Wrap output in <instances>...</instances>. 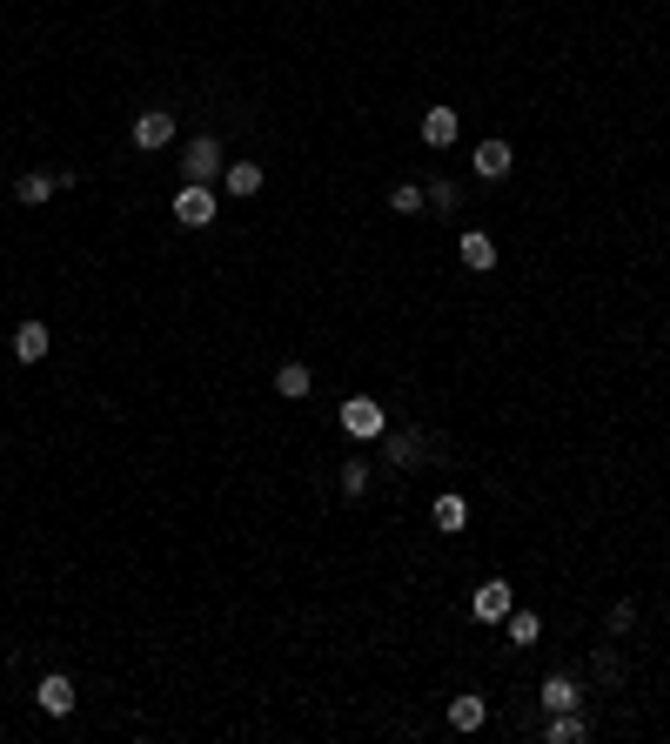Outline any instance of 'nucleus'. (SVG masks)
<instances>
[{"label": "nucleus", "mask_w": 670, "mask_h": 744, "mask_svg": "<svg viewBox=\"0 0 670 744\" xmlns=\"http://www.w3.org/2000/svg\"><path fill=\"white\" fill-rule=\"evenodd\" d=\"M61 181H74V175H21V202H27V208H41L47 195L61 188Z\"/></svg>", "instance_id": "obj_15"}, {"label": "nucleus", "mask_w": 670, "mask_h": 744, "mask_svg": "<svg viewBox=\"0 0 670 744\" xmlns=\"http://www.w3.org/2000/svg\"><path fill=\"white\" fill-rule=\"evenodd\" d=\"M463 262H469V269H496V242L483 235V228H469V235H463Z\"/></svg>", "instance_id": "obj_13"}, {"label": "nucleus", "mask_w": 670, "mask_h": 744, "mask_svg": "<svg viewBox=\"0 0 670 744\" xmlns=\"http://www.w3.org/2000/svg\"><path fill=\"white\" fill-rule=\"evenodd\" d=\"M168 141H175V114L168 108H148L134 121V148H168Z\"/></svg>", "instance_id": "obj_5"}, {"label": "nucleus", "mask_w": 670, "mask_h": 744, "mask_svg": "<svg viewBox=\"0 0 670 744\" xmlns=\"http://www.w3.org/2000/svg\"><path fill=\"white\" fill-rule=\"evenodd\" d=\"M222 175H228V195H242V202H248V195H262V168H255V161H228Z\"/></svg>", "instance_id": "obj_12"}, {"label": "nucleus", "mask_w": 670, "mask_h": 744, "mask_svg": "<svg viewBox=\"0 0 670 744\" xmlns=\"http://www.w3.org/2000/svg\"><path fill=\"white\" fill-rule=\"evenodd\" d=\"M583 691H577V677H543V711H577Z\"/></svg>", "instance_id": "obj_9"}, {"label": "nucleus", "mask_w": 670, "mask_h": 744, "mask_svg": "<svg viewBox=\"0 0 670 744\" xmlns=\"http://www.w3.org/2000/svg\"><path fill=\"white\" fill-rule=\"evenodd\" d=\"M175 222L181 228H208V222H215V195H208V181H188V188L175 195Z\"/></svg>", "instance_id": "obj_2"}, {"label": "nucleus", "mask_w": 670, "mask_h": 744, "mask_svg": "<svg viewBox=\"0 0 670 744\" xmlns=\"http://www.w3.org/2000/svg\"><path fill=\"white\" fill-rule=\"evenodd\" d=\"M181 168H188V181H215V175L228 168V161H222V141H208V135H201V141H188Z\"/></svg>", "instance_id": "obj_4"}, {"label": "nucleus", "mask_w": 670, "mask_h": 744, "mask_svg": "<svg viewBox=\"0 0 670 744\" xmlns=\"http://www.w3.org/2000/svg\"><path fill=\"white\" fill-rule=\"evenodd\" d=\"M543 731H550V744H583V738H590V724H583L577 711H550Z\"/></svg>", "instance_id": "obj_10"}, {"label": "nucleus", "mask_w": 670, "mask_h": 744, "mask_svg": "<svg viewBox=\"0 0 670 744\" xmlns=\"http://www.w3.org/2000/svg\"><path fill=\"white\" fill-rule=\"evenodd\" d=\"M423 141L429 148H449V141H456V108H429L423 114Z\"/></svg>", "instance_id": "obj_11"}, {"label": "nucleus", "mask_w": 670, "mask_h": 744, "mask_svg": "<svg viewBox=\"0 0 670 744\" xmlns=\"http://www.w3.org/2000/svg\"><path fill=\"white\" fill-rule=\"evenodd\" d=\"M34 704H41L47 718H67V711H74V684H67V677H41Z\"/></svg>", "instance_id": "obj_7"}, {"label": "nucleus", "mask_w": 670, "mask_h": 744, "mask_svg": "<svg viewBox=\"0 0 670 744\" xmlns=\"http://www.w3.org/2000/svg\"><path fill=\"white\" fill-rule=\"evenodd\" d=\"M389 208H396V215H416V208H423V188H396Z\"/></svg>", "instance_id": "obj_20"}, {"label": "nucleus", "mask_w": 670, "mask_h": 744, "mask_svg": "<svg viewBox=\"0 0 670 744\" xmlns=\"http://www.w3.org/2000/svg\"><path fill=\"white\" fill-rule=\"evenodd\" d=\"M510 168H516L510 141H483V148H476V175H483V181H503Z\"/></svg>", "instance_id": "obj_6"}, {"label": "nucleus", "mask_w": 670, "mask_h": 744, "mask_svg": "<svg viewBox=\"0 0 670 744\" xmlns=\"http://www.w3.org/2000/svg\"><path fill=\"white\" fill-rule=\"evenodd\" d=\"M536 631H543V624H536L530 610H510V651H523V644H536Z\"/></svg>", "instance_id": "obj_18"}, {"label": "nucleus", "mask_w": 670, "mask_h": 744, "mask_svg": "<svg viewBox=\"0 0 670 744\" xmlns=\"http://www.w3.org/2000/svg\"><path fill=\"white\" fill-rule=\"evenodd\" d=\"M369 490V463H342V496H362Z\"/></svg>", "instance_id": "obj_19"}, {"label": "nucleus", "mask_w": 670, "mask_h": 744, "mask_svg": "<svg viewBox=\"0 0 670 744\" xmlns=\"http://www.w3.org/2000/svg\"><path fill=\"white\" fill-rule=\"evenodd\" d=\"M423 202H429V208H456V188H449V181H429Z\"/></svg>", "instance_id": "obj_22"}, {"label": "nucleus", "mask_w": 670, "mask_h": 744, "mask_svg": "<svg viewBox=\"0 0 670 744\" xmlns=\"http://www.w3.org/2000/svg\"><path fill=\"white\" fill-rule=\"evenodd\" d=\"M389 456H396V463H416V456H423V436H396Z\"/></svg>", "instance_id": "obj_21"}, {"label": "nucleus", "mask_w": 670, "mask_h": 744, "mask_svg": "<svg viewBox=\"0 0 670 744\" xmlns=\"http://www.w3.org/2000/svg\"><path fill=\"white\" fill-rule=\"evenodd\" d=\"M342 429H349L356 443H376V436H389V416H382L376 396H349V403H342Z\"/></svg>", "instance_id": "obj_1"}, {"label": "nucleus", "mask_w": 670, "mask_h": 744, "mask_svg": "<svg viewBox=\"0 0 670 744\" xmlns=\"http://www.w3.org/2000/svg\"><path fill=\"white\" fill-rule=\"evenodd\" d=\"M429 517H436V530H463L469 503H463V496H436V510H429Z\"/></svg>", "instance_id": "obj_16"}, {"label": "nucleus", "mask_w": 670, "mask_h": 744, "mask_svg": "<svg viewBox=\"0 0 670 744\" xmlns=\"http://www.w3.org/2000/svg\"><path fill=\"white\" fill-rule=\"evenodd\" d=\"M483 718H490V704H483V698H456V704H449V724H456V731H483Z\"/></svg>", "instance_id": "obj_14"}, {"label": "nucleus", "mask_w": 670, "mask_h": 744, "mask_svg": "<svg viewBox=\"0 0 670 744\" xmlns=\"http://www.w3.org/2000/svg\"><path fill=\"white\" fill-rule=\"evenodd\" d=\"M469 610H476L483 624H503V617H510V610H516V590L503 584V577H490V584H483V590H476V597H469Z\"/></svg>", "instance_id": "obj_3"}, {"label": "nucleus", "mask_w": 670, "mask_h": 744, "mask_svg": "<svg viewBox=\"0 0 670 744\" xmlns=\"http://www.w3.org/2000/svg\"><path fill=\"white\" fill-rule=\"evenodd\" d=\"M47 342H54V336H47V322H21V329H14V356H21V362H41Z\"/></svg>", "instance_id": "obj_8"}, {"label": "nucleus", "mask_w": 670, "mask_h": 744, "mask_svg": "<svg viewBox=\"0 0 670 744\" xmlns=\"http://www.w3.org/2000/svg\"><path fill=\"white\" fill-rule=\"evenodd\" d=\"M309 369H302V362H282V376H275V389H282V396H309Z\"/></svg>", "instance_id": "obj_17"}]
</instances>
